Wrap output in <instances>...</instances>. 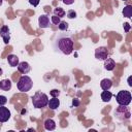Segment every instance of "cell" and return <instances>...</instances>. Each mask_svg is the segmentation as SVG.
Masks as SVG:
<instances>
[{
  "label": "cell",
  "mask_w": 132,
  "mask_h": 132,
  "mask_svg": "<svg viewBox=\"0 0 132 132\" xmlns=\"http://www.w3.org/2000/svg\"><path fill=\"white\" fill-rule=\"evenodd\" d=\"M114 67H116V62H114V60L107 57V58L104 60V68H105L107 71H111V70L114 69Z\"/></svg>",
  "instance_id": "cell-12"
},
{
  "label": "cell",
  "mask_w": 132,
  "mask_h": 132,
  "mask_svg": "<svg viewBox=\"0 0 132 132\" xmlns=\"http://www.w3.org/2000/svg\"><path fill=\"white\" fill-rule=\"evenodd\" d=\"M72 104H73L74 106H78V105H79V101H78L77 99H74V100L72 101Z\"/></svg>",
  "instance_id": "cell-28"
},
{
  "label": "cell",
  "mask_w": 132,
  "mask_h": 132,
  "mask_svg": "<svg viewBox=\"0 0 132 132\" xmlns=\"http://www.w3.org/2000/svg\"><path fill=\"white\" fill-rule=\"evenodd\" d=\"M2 3H3V0H0V6L2 5Z\"/></svg>",
  "instance_id": "cell-31"
},
{
  "label": "cell",
  "mask_w": 132,
  "mask_h": 132,
  "mask_svg": "<svg viewBox=\"0 0 132 132\" xmlns=\"http://www.w3.org/2000/svg\"><path fill=\"white\" fill-rule=\"evenodd\" d=\"M116 100H117L119 105H129L131 103V100H132L131 93L129 91H126V90L119 91V93L116 96Z\"/></svg>",
  "instance_id": "cell-5"
},
{
  "label": "cell",
  "mask_w": 132,
  "mask_h": 132,
  "mask_svg": "<svg viewBox=\"0 0 132 132\" xmlns=\"http://www.w3.org/2000/svg\"><path fill=\"white\" fill-rule=\"evenodd\" d=\"M47 105H48V107H50L51 109L55 110V109H57V108L60 106V100L58 99V97H53L52 99L48 100Z\"/></svg>",
  "instance_id": "cell-15"
},
{
  "label": "cell",
  "mask_w": 132,
  "mask_h": 132,
  "mask_svg": "<svg viewBox=\"0 0 132 132\" xmlns=\"http://www.w3.org/2000/svg\"><path fill=\"white\" fill-rule=\"evenodd\" d=\"M3 74V70H2V68H0V75H2Z\"/></svg>",
  "instance_id": "cell-30"
},
{
  "label": "cell",
  "mask_w": 132,
  "mask_h": 132,
  "mask_svg": "<svg viewBox=\"0 0 132 132\" xmlns=\"http://www.w3.org/2000/svg\"><path fill=\"white\" fill-rule=\"evenodd\" d=\"M0 36L2 37V39H3V41H4L5 44H7L9 42V40H10L9 28L6 25H4V26L1 27V29H0Z\"/></svg>",
  "instance_id": "cell-7"
},
{
  "label": "cell",
  "mask_w": 132,
  "mask_h": 132,
  "mask_svg": "<svg viewBox=\"0 0 132 132\" xmlns=\"http://www.w3.org/2000/svg\"><path fill=\"white\" fill-rule=\"evenodd\" d=\"M10 119V111L7 107L0 106V123H4L7 122Z\"/></svg>",
  "instance_id": "cell-8"
},
{
  "label": "cell",
  "mask_w": 132,
  "mask_h": 132,
  "mask_svg": "<svg viewBox=\"0 0 132 132\" xmlns=\"http://www.w3.org/2000/svg\"><path fill=\"white\" fill-rule=\"evenodd\" d=\"M130 29H131L130 24L129 23H124V30H125V32H129Z\"/></svg>",
  "instance_id": "cell-25"
},
{
  "label": "cell",
  "mask_w": 132,
  "mask_h": 132,
  "mask_svg": "<svg viewBox=\"0 0 132 132\" xmlns=\"http://www.w3.org/2000/svg\"><path fill=\"white\" fill-rule=\"evenodd\" d=\"M7 61H8V64L11 66V67H16L18 65H19V58H18V56L16 55H13V54H11V55H8V57H7Z\"/></svg>",
  "instance_id": "cell-14"
},
{
  "label": "cell",
  "mask_w": 132,
  "mask_h": 132,
  "mask_svg": "<svg viewBox=\"0 0 132 132\" xmlns=\"http://www.w3.org/2000/svg\"><path fill=\"white\" fill-rule=\"evenodd\" d=\"M7 103V98L3 95H0V106H3Z\"/></svg>",
  "instance_id": "cell-24"
},
{
  "label": "cell",
  "mask_w": 132,
  "mask_h": 132,
  "mask_svg": "<svg viewBox=\"0 0 132 132\" xmlns=\"http://www.w3.org/2000/svg\"><path fill=\"white\" fill-rule=\"evenodd\" d=\"M48 103V98L47 95L44 94L43 92H36L33 96H32V104L35 108H42L45 107Z\"/></svg>",
  "instance_id": "cell-2"
},
{
  "label": "cell",
  "mask_w": 132,
  "mask_h": 132,
  "mask_svg": "<svg viewBox=\"0 0 132 132\" xmlns=\"http://www.w3.org/2000/svg\"><path fill=\"white\" fill-rule=\"evenodd\" d=\"M114 117L120 121L129 120L131 117V110L128 105H119L114 110Z\"/></svg>",
  "instance_id": "cell-4"
},
{
  "label": "cell",
  "mask_w": 132,
  "mask_h": 132,
  "mask_svg": "<svg viewBox=\"0 0 132 132\" xmlns=\"http://www.w3.org/2000/svg\"><path fill=\"white\" fill-rule=\"evenodd\" d=\"M58 28H59L61 31H67V29H68V23L65 22V21H61V22L58 24Z\"/></svg>",
  "instance_id": "cell-20"
},
{
  "label": "cell",
  "mask_w": 132,
  "mask_h": 132,
  "mask_svg": "<svg viewBox=\"0 0 132 132\" xmlns=\"http://www.w3.org/2000/svg\"><path fill=\"white\" fill-rule=\"evenodd\" d=\"M131 79H132V76H129V77H128V85H129V87H132V82H131Z\"/></svg>",
  "instance_id": "cell-29"
},
{
  "label": "cell",
  "mask_w": 132,
  "mask_h": 132,
  "mask_svg": "<svg viewBox=\"0 0 132 132\" xmlns=\"http://www.w3.org/2000/svg\"><path fill=\"white\" fill-rule=\"evenodd\" d=\"M74 41L69 33H59L53 41V47L56 53L63 55H70L73 52Z\"/></svg>",
  "instance_id": "cell-1"
},
{
  "label": "cell",
  "mask_w": 132,
  "mask_h": 132,
  "mask_svg": "<svg viewBox=\"0 0 132 132\" xmlns=\"http://www.w3.org/2000/svg\"><path fill=\"white\" fill-rule=\"evenodd\" d=\"M38 25L40 28H47L50 26V16L47 14H41L38 18Z\"/></svg>",
  "instance_id": "cell-10"
},
{
  "label": "cell",
  "mask_w": 132,
  "mask_h": 132,
  "mask_svg": "<svg viewBox=\"0 0 132 132\" xmlns=\"http://www.w3.org/2000/svg\"><path fill=\"white\" fill-rule=\"evenodd\" d=\"M50 94H51L52 97H59V95H60V91L57 90V89H53V90L50 92Z\"/></svg>",
  "instance_id": "cell-22"
},
{
  "label": "cell",
  "mask_w": 132,
  "mask_h": 132,
  "mask_svg": "<svg viewBox=\"0 0 132 132\" xmlns=\"http://www.w3.org/2000/svg\"><path fill=\"white\" fill-rule=\"evenodd\" d=\"M100 87L103 91H107L109 90L111 87H112V81L111 79L109 78H103L101 81H100Z\"/></svg>",
  "instance_id": "cell-13"
},
{
  "label": "cell",
  "mask_w": 132,
  "mask_h": 132,
  "mask_svg": "<svg viewBox=\"0 0 132 132\" xmlns=\"http://www.w3.org/2000/svg\"><path fill=\"white\" fill-rule=\"evenodd\" d=\"M62 1H63V3L66 4V5H71V4L74 3V0H62Z\"/></svg>",
  "instance_id": "cell-27"
},
{
  "label": "cell",
  "mask_w": 132,
  "mask_h": 132,
  "mask_svg": "<svg viewBox=\"0 0 132 132\" xmlns=\"http://www.w3.org/2000/svg\"><path fill=\"white\" fill-rule=\"evenodd\" d=\"M111 97H112V94L108 90L107 91H103L101 93V99H102L103 102H109L110 99H111Z\"/></svg>",
  "instance_id": "cell-18"
},
{
  "label": "cell",
  "mask_w": 132,
  "mask_h": 132,
  "mask_svg": "<svg viewBox=\"0 0 132 132\" xmlns=\"http://www.w3.org/2000/svg\"><path fill=\"white\" fill-rule=\"evenodd\" d=\"M60 22H61V20H60V18H59V16H57V15H55V14L52 16V23H53V24L58 25Z\"/></svg>",
  "instance_id": "cell-23"
},
{
  "label": "cell",
  "mask_w": 132,
  "mask_h": 132,
  "mask_svg": "<svg viewBox=\"0 0 132 132\" xmlns=\"http://www.w3.org/2000/svg\"><path fill=\"white\" fill-rule=\"evenodd\" d=\"M18 70H19V72H21L22 74H27V73H29L30 72V70H31V66H30V64L28 63V62H20L19 63V65H18Z\"/></svg>",
  "instance_id": "cell-9"
},
{
  "label": "cell",
  "mask_w": 132,
  "mask_h": 132,
  "mask_svg": "<svg viewBox=\"0 0 132 132\" xmlns=\"http://www.w3.org/2000/svg\"><path fill=\"white\" fill-rule=\"evenodd\" d=\"M18 90L21 92H29L33 87V81L28 75H22L16 84Z\"/></svg>",
  "instance_id": "cell-3"
},
{
  "label": "cell",
  "mask_w": 132,
  "mask_h": 132,
  "mask_svg": "<svg viewBox=\"0 0 132 132\" xmlns=\"http://www.w3.org/2000/svg\"><path fill=\"white\" fill-rule=\"evenodd\" d=\"M12 87V84H11V80L6 78V79H2L0 80V90L2 91H5V92H8Z\"/></svg>",
  "instance_id": "cell-11"
},
{
  "label": "cell",
  "mask_w": 132,
  "mask_h": 132,
  "mask_svg": "<svg viewBox=\"0 0 132 132\" xmlns=\"http://www.w3.org/2000/svg\"><path fill=\"white\" fill-rule=\"evenodd\" d=\"M29 3L33 6H37L39 4V0H29Z\"/></svg>",
  "instance_id": "cell-26"
},
{
  "label": "cell",
  "mask_w": 132,
  "mask_h": 132,
  "mask_svg": "<svg viewBox=\"0 0 132 132\" xmlns=\"http://www.w3.org/2000/svg\"><path fill=\"white\" fill-rule=\"evenodd\" d=\"M123 1H127V0H123Z\"/></svg>",
  "instance_id": "cell-32"
},
{
  "label": "cell",
  "mask_w": 132,
  "mask_h": 132,
  "mask_svg": "<svg viewBox=\"0 0 132 132\" xmlns=\"http://www.w3.org/2000/svg\"><path fill=\"white\" fill-rule=\"evenodd\" d=\"M123 15L125 18H132V5H126L124 8H123Z\"/></svg>",
  "instance_id": "cell-17"
},
{
  "label": "cell",
  "mask_w": 132,
  "mask_h": 132,
  "mask_svg": "<svg viewBox=\"0 0 132 132\" xmlns=\"http://www.w3.org/2000/svg\"><path fill=\"white\" fill-rule=\"evenodd\" d=\"M54 14L57 15V16H59L61 19V18H63V16L66 15V12H65V10L62 7H57V8L54 9Z\"/></svg>",
  "instance_id": "cell-19"
},
{
  "label": "cell",
  "mask_w": 132,
  "mask_h": 132,
  "mask_svg": "<svg viewBox=\"0 0 132 132\" xmlns=\"http://www.w3.org/2000/svg\"><path fill=\"white\" fill-rule=\"evenodd\" d=\"M44 128H45L46 130H48V131L55 130V128H56V123H55V121L52 120V119L45 120V121H44Z\"/></svg>",
  "instance_id": "cell-16"
},
{
  "label": "cell",
  "mask_w": 132,
  "mask_h": 132,
  "mask_svg": "<svg viewBox=\"0 0 132 132\" xmlns=\"http://www.w3.org/2000/svg\"><path fill=\"white\" fill-rule=\"evenodd\" d=\"M66 15H67L68 19H75V18H76V12H75L73 9H70V10L67 11Z\"/></svg>",
  "instance_id": "cell-21"
},
{
  "label": "cell",
  "mask_w": 132,
  "mask_h": 132,
  "mask_svg": "<svg viewBox=\"0 0 132 132\" xmlns=\"http://www.w3.org/2000/svg\"><path fill=\"white\" fill-rule=\"evenodd\" d=\"M108 57V50L105 46H99L95 50V58L99 61H104Z\"/></svg>",
  "instance_id": "cell-6"
}]
</instances>
